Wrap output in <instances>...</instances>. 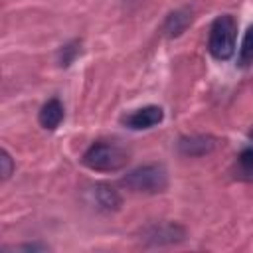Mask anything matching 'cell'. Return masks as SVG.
<instances>
[{"mask_svg": "<svg viewBox=\"0 0 253 253\" xmlns=\"http://www.w3.org/2000/svg\"><path fill=\"white\" fill-rule=\"evenodd\" d=\"M83 166L95 172H117L126 166L128 162V150L123 148L117 142L99 140L93 142L81 156Z\"/></svg>", "mask_w": 253, "mask_h": 253, "instance_id": "obj_1", "label": "cell"}, {"mask_svg": "<svg viewBox=\"0 0 253 253\" xmlns=\"http://www.w3.org/2000/svg\"><path fill=\"white\" fill-rule=\"evenodd\" d=\"M121 186L136 194H160L168 188V172L162 164H142L125 174Z\"/></svg>", "mask_w": 253, "mask_h": 253, "instance_id": "obj_2", "label": "cell"}, {"mask_svg": "<svg viewBox=\"0 0 253 253\" xmlns=\"http://www.w3.org/2000/svg\"><path fill=\"white\" fill-rule=\"evenodd\" d=\"M235 38H237L235 18L231 14H221L210 26L208 51L217 61H227L235 51Z\"/></svg>", "mask_w": 253, "mask_h": 253, "instance_id": "obj_3", "label": "cell"}, {"mask_svg": "<svg viewBox=\"0 0 253 253\" xmlns=\"http://www.w3.org/2000/svg\"><path fill=\"white\" fill-rule=\"evenodd\" d=\"M184 237H186V229L172 221L150 223L142 229V241L148 245H170L182 241Z\"/></svg>", "mask_w": 253, "mask_h": 253, "instance_id": "obj_4", "label": "cell"}, {"mask_svg": "<svg viewBox=\"0 0 253 253\" xmlns=\"http://www.w3.org/2000/svg\"><path fill=\"white\" fill-rule=\"evenodd\" d=\"M164 119V111L162 107L158 105H146V107H140L128 115H125L121 119V123L132 130H144V128H152L156 125H160Z\"/></svg>", "mask_w": 253, "mask_h": 253, "instance_id": "obj_5", "label": "cell"}, {"mask_svg": "<svg viewBox=\"0 0 253 253\" xmlns=\"http://www.w3.org/2000/svg\"><path fill=\"white\" fill-rule=\"evenodd\" d=\"M178 152L182 156H206L210 152L215 150L217 146V138L210 136V134H192V136H182L178 140Z\"/></svg>", "mask_w": 253, "mask_h": 253, "instance_id": "obj_6", "label": "cell"}, {"mask_svg": "<svg viewBox=\"0 0 253 253\" xmlns=\"http://www.w3.org/2000/svg\"><path fill=\"white\" fill-rule=\"evenodd\" d=\"M89 196H91V202L101 211H117L121 208V204H123L121 194L111 184H105V182H99V184L91 186Z\"/></svg>", "mask_w": 253, "mask_h": 253, "instance_id": "obj_7", "label": "cell"}, {"mask_svg": "<svg viewBox=\"0 0 253 253\" xmlns=\"http://www.w3.org/2000/svg\"><path fill=\"white\" fill-rule=\"evenodd\" d=\"M63 117H65L63 103H61L57 97H53V99H49L47 103L42 105L40 115H38V121H40V125H42L45 130H55V128L61 125Z\"/></svg>", "mask_w": 253, "mask_h": 253, "instance_id": "obj_8", "label": "cell"}, {"mask_svg": "<svg viewBox=\"0 0 253 253\" xmlns=\"http://www.w3.org/2000/svg\"><path fill=\"white\" fill-rule=\"evenodd\" d=\"M190 22H192V12L188 8H180V10H174L166 16L162 30L168 38H176L190 26Z\"/></svg>", "mask_w": 253, "mask_h": 253, "instance_id": "obj_9", "label": "cell"}, {"mask_svg": "<svg viewBox=\"0 0 253 253\" xmlns=\"http://www.w3.org/2000/svg\"><path fill=\"white\" fill-rule=\"evenodd\" d=\"M237 63H239V67L253 65V24L243 34V42H241V47H239V59H237Z\"/></svg>", "mask_w": 253, "mask_h": 253, "instance_id": "obj_10", "label": "cell"}, {"mask_svg": "<svg viewBox=\"0 0 253 253\" xmlns=\"http://www.w3.org/2000/svg\"><path fill=\"white\" fill-rule=\"evenodd\" d=\"M237 176L253 182V146H247L237 156Z\"/></svg>", "mask_w": 253, "mask_h": 253, "instance_id": "obj_11", "label": "cell"}, {"mask_svg": "<svg viewBox=\"0 0 253 253\" xmlns=\"http://www.w3.org/2000/svg\"><path fill=\"white\" fill-rule=\"evenodd\" d=\"M79 51H81V43H79V40H73V42H69V43L61 45L59 55H57L59 65H61V67L71 65V63H73V59L79 55Z\"/></svg>", "mask_w": 253, "mask_h": 253, "instance_id": "obj_12", "label": "cell"}, {"mask_svg": "<svg viewBox=\"0 0 253 253\" xmlns=\"http://www.w3.org/2000/svg\"><path fill=\"white\" fill-rule=\"evenodd\" d=\"M0 162H2V180H8L14 172V160L6 150H2L0 152Z\"/></svg>", "mask_w": 253, "mask_h": 253, "instance_id": "obj_13", "label": "cell"}, {"mask_svg": "<svg viewBox=\"0 0 253 253\" xmlns=\"http://www.w3.org/2000/svg\"><path fill=\"white\" fill-rule=\"evenodd\" d=\"M45 249H49V247L43 243H26V245L14 247V251H45Z\"/></svg>", "mask_w": 253, "mask_h": 253, "instance_id": "obj_14", "label": "cell"}, {"mask_svg": "<svg viewBox=\"0 0 253 253\" xmlns=\"http://www.w3.org/2000/svg\"><path fill=\"white\" fill-rule=\"evenodd\" d=\"M249 136H251V138H253V128H251V132H249Z\"/></svg>", "mask_w": 253, "mask_h": 253, "instance_id": "obj_15", "label": "cell"}]
</instances>
